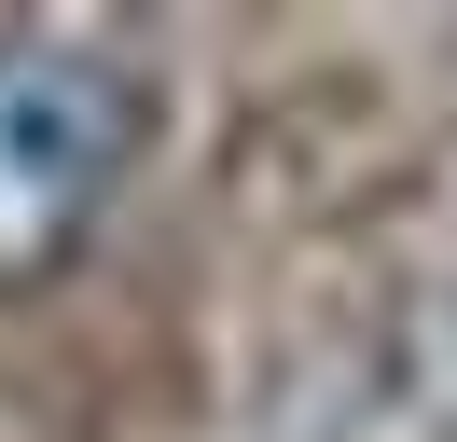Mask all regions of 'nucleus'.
<instances>
[{
  "instance_id": "1",
  "label": "nucleus",
  "mask_w": 457,
  "mask_h": 442,
  "mask_svg": "<svg viewBox=\"0 0 457 442\" xmlns=\"http://www.w3.org/2000/svg\"><path fill=\"white\" fill-rule=\"evenodd\" d=\"M125 166H139V83L97 42L0 28V291H42L84 263Z\"/></svg>"
}]
</instances>
